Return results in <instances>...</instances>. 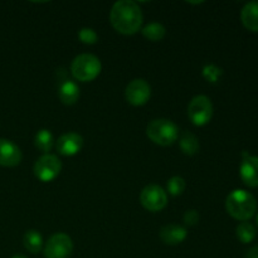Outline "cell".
<instances>
[{
	"label": "cell",
	"mask_w": 258,
	"mask_h": 258,
	"mask_svg": "<svg viewBox=\"0 0 258 258\" xmlns=\"http://www.w3.org/2000/svg\"><path fill=\"white\" fill-rule=\"evenodd\" d=\"M184 222L188 226H196L199 222V213L196 209H190V211H186L184 214Z\"/></svg>",
	"instance_id": "obj_24"
},
{
	"label": "cell",
	"mask_w": 258,
	"mask_h": 258,
	"mask_svg": "<svg viewBox=\"0 0 258 258\" xmlns=\"http://www.w3.org/2000/svg\"><path fill=\"white\" fill-rule=\"evenodd\" d=\"M57 150L63 156H73L81 151L83 146V138L80 134L67 133L59 136L57 140Z\"/></svg>",
	"instance_id": "obj_10"
},
{
	"label": "cell",
	"mask_w": 258,
	"mask_h": 258,
	"mask_svg": "<svg viewBox=\"0 0 258 258\" xmlns=\"http://www.w3.org/2000/svg\"><path fill=\"white\" fill-rule=\"evenodd\" d=\"M110 22L118 33L133 35L141 28L143 13L138 3L133 0H120L111 8Z\"/></svg>",
	"instance_id": "obj_1"
},
{
	"label": "cell",
	"mask_w": 258,
	"mask_h": 258,
	"mask_svg": "<svg viewBox=\"0 0 258 258\" xmlns=\"http://www.w3.org/2000/svg\"><path fill=\"white\" fill-rule=\"evenodd\" d=\"M222 76V70L218 68L217 66L214 64H207L206 67L203 68V77L206 78L208 82H217V81L221 78Z\"/></svg>",
	"instance_id": "obj_22"
},
{
	"label": "cell",
	"mask_w": 258,
	"mask_h": 258,
	"mask_svg": "<svg viewBox=\"0 0 258 258\" xmlns=\"http://www.w3.org/2000/svg\"><path fill=\"white\" fill-rule=\"evenodd\" d=\"M58 97L64 105H75L80 98V87L75 81L64 80L58 87Z\"/></svg>",
	"instance_id": "obj_14"
},
{
	"label": "cell",
	"mask_w": 258,
	"mask_h": 258,
	"mask_svg": "<svg viewBox=\"0 0 258 258\" xmlns=\"http://www.w3.org/2000/svg\"><path fill=\"white\" fill-rule=\"evenodd\" d=\"M22 156L19 146L7 139H0V165L5 168L19 165Z\"/></svg>",
	"instance_id": "obj_11"
},
{
	"label": "cell",
	"mask_w": 258,
	"mask_h": 258,
	"mask_svg": "<svg viewBox=\"0 0 258 258\" xmlns=\"http://www.w3.org/2000/svg\"><path fill=\"white\" fill-rule=\"evenodd\" d=\"M140 203L146 211L160 212L168 204V194L161 186L156 185V184H150L141 191Z\"/></svg>",
	"instance_id": "obj_6"
},
{
	"label": "cell",
	"mask_w": 258,
	"mask_h": 258,
	"mask_svg": "<svg viewBox=\"0 0 258 258\" xmlns=\"http://www.w3.org/2000/svg\"><path fill=\"white\" fill-rule=\"evenodd\" d=\"M60 170H62V163L57 156L52 154H44L34 164V175L44 183L57 178Z\"/></svg>",
	"instance_id": "obj_7"
},
{
	"label": "cell",
	"mask_w": 258,
	"mask_h": 258,
	"mask_svg": "<svg viewBox=\"0 0 258 258\" xmlns=\"http://www.w3.org/2000/svg\"><path fill=\"white\" fill-rule=\"evenodd\" d=\"M146 135L156 145L169 146L178 140L179 130L171 120L155 118L148 125Z\"/></svg>",
	"instance_id": "obj_3"
},
{
	"label": "cell",
	"mask_w": 258,
	"mask_h": 258,
	"mask_svg": "<svg viewBox=\"0 0 258 258\" xmlns=\"http://www.w3.org/2000/svg\"><path fill=\"white\" fill-rule=\"evenodd\" d=\"M188 116L196 126L207 125L213 116V105L211 98L204 95L196 96L188 106Z\"/></svg>",
	"instance_id": "obj_5"
},
{
	"label": "cell",
	"mask_w": 258,
	"mask_h": 258,
	"mask_svg": "<svg viewBox=\"0 0 258 258\" xmlns=\"http://www.w3.org/2000/svg\"><path fill=\"white\" fill-rule=\"evenodd\" d=\"M226 209L234 219L247 222L257 211L256 198L243 189H236L227 197Z\"/></svg>",
	"instance_id": "obj_2"
},
{
	"label": "cell",
	"mask_w": 258,
	"mask_h": 258,
	"mask_svg": "<svg viewBox=\"0 0 258 258\" xmlns=\"http://www.w3.org/2000/svg\"><path fill=\"white\" fill-rule=\"evenodd\" d=\"M13 258H27V257L23 256V254H15V256L13 257Z\"/></svg>",
	"instance_id": "obj_26"
},
{
	"label": "cell",
	"mask_w": 258,
	"mask_h": 258,
	"mask_svg": "<svg viewBox=\"0 0 258 258\" xmlns=\"http://www.w3.org/2000/svg\"><path fill=\"white\" fill-rule=\"evenodd\" d=\"M150 85L143 78H136L131 81L125 91L126 101L133 106H144L150 100Z\"/></svg>",
	"instance_id": "obj_9"
},
{
	"label": "cell",
	"mask_w": 258,
	"mask_h": 258,
	"mask_svg": "<svg viewBox=\"0 0 258 258\" xmlns=\"http://www.w3.org/2000/svg\"><path fill=\"white\" fill-rule=\"evenodd\" d=\"M179 145H180L181 151L186 155H196L199 151V140L194 134L189 133V131H184L179 139Z\"/></svg>",
	"instance_id": "obj_17"
},
{
	"label": "cell",
	"mask_w": 258,
	"mask_h": 258,
	"mask_svg": "<svg viewBox=\"0 0 258 258\" xmlns=\"http://www.w3.org/2000/svg\"><path fill=\"white\" fill-rule=\"evenodd\" d=\"M241 20L251 32H258V2H249L242 8Z\"/></svg>",
	"instance_id": "obj_15"
},
{
	"label": "cell",
	"mask_w": 258,
	"mask_h": 258,
	"mask_svg": "<svg viewBox=\"0 0 258 258\" xmlns=\"http://www.w3.org/2000/svg\"><path fill=\"white\" fill-rule=\"evenodd\" d=\"M246 258H258V246L249 248L248 251H247Z\"/></svg>",
	"instance_id": "obj_25"
},
{
	"label": "cell",
	"mask_w": 258,
	"mask_h": 258,
	"mask_svg": "<svg viewBox=\"0 0 258 258\" xmlns=\"http://www.w3.org/2000/svg\"><path fill=\"white\" fill-rule=\"evenodd\" d=\"M243 160L239 168V175L242 181L249 188L258 186V156L243 154Z\"/></svg>",
	"instance_id": "obj_12"
},
{
	"label": "cell",
	"mask_w": 258,
	"mask_h": 258,
	"mask_svg": "<svg viewBox=\"0 0 258 258\" xmlns=\"http://www.w3.org/2000/svg\"><path fill=\"white\" fill-rule=\"evenodd\" d=\"M78 38H80V40L82 43H85V44H95V43H97L98 40V35L97 33L95 32L93 29H91V28H82V29L78 32Z\"/></svg>",
	"instance_id": "obj_23"
},
{
	"label": "cell",
	"mask_w": 258,
	"mask_h": 258,
	"mask_svg": "<svg viewBox=\"0 0 258 258\" xmlns=\"http://www.w3.org/2000/svg\"><path fill=\"white\" fill-rule=\"evenodd\" d=\"M185 180H184L181 176H173L168 180V184H166V188H168V191L170 196L173 197H179L183 194V191L185 190Z\"/></svg>",
	"instance_id": "obj_21"
},
{
	"label": "cell",
	"mask_w": 258,
	"mask_h": 258,
	"mask_svg": "<svg viewBox=\"0 0 258 258\" xmlns=\"http://www.w3.org/2000/svg\"><path fill=\"white\" fill-rule=\"evenodd\" d=\"M73 252V242L68 234L55 233L44 247L45 258H68Z\"/></svg>",
	"instance_id": "obj_8"
},
{
	"label": "cell",
	"mask_w": 258,
	"mask_h": 258,
	"mask_svg": "<svg viewBox=\"0 0 258 258\" xmlns=\"http://www.w3.org/2000/svg\"><path fill=\"white\" fill-rule=\"evenodd\" d=\"M237 238L242 242V243H251L256 237V228L249 222H241L237 226L236 229Z\"/></svg>",
	"instance_id": "obj_20"
},
{
	"label": "cell",
	"mask_w": 258,
	"mask_h": 258,
	"mask_svg": "<svg viewBox=\"0 0 258 258\" xmlns=\"http://www.w3.org/2000/svg\"><path fill=\"white\" fill-rule=\"evenodd\" d=\"M23 244L30 253H39L43 248L42 234L35 229H29L25 232L24 237H23Z\"/></svg>",
	"instance_id": "obj_16"
},
{
	"label": "cell",
	"mask_w": 258,
	"mask_h": 258,
	"mask_svg": "<svg viewBox=\"0 0 258 258\" xmlns=\"http://www.w3.org/2000/svg\"><path fill=\"white\" fill-rule=\"evenodd\" d=\"M101 68L102 66L96 55L85 53V54L77 55L73 59L71 64V72L76 80L81 82H90L100 75Z\"/></svg>",
	"instance_id": "obj_4"
},
{
	"label": "cell",
	"mask_w": 258,
	"mask_h": 258,
	"mask_svg": "<svg viewBox=\"0 0 258 258\" xmlns=\"http://www.w3.org/2000/svg\"><path fill=\"white\" fill-rule=\"evenodd\" d=\"M166 34V29L163 24L160 23H150L146 27L143 28V35L146 39L151 40V42H159L163 39Z\"/></svg>",
	"instance_id": "obj_19"
},
{
	"label": "cell",
	"mask_w": 258,
	"mask_h": 258,
	"mask_svg": "<svg viewBox=\"0 0 258 258\" xmlns=\"http://www.w3.org/2000/svg\"><path fill=\"white\" fill-rule=\"evenodd\" d=\"M35 148L38 150H40L42 153L48 154L53 148V144H54V138H53L52 133L47 128H42L37 133L34 139Z\"/></svg>",
	"instance_id": "obj_18"
},
{
	"label": "cell",
	"mask_w": 258,
	"mask_h": 258,
	"mask_svg": "<svg viewBox=\"0 0 258 258\" xmlns=\"http://www.w3.org/2000/svg\"><path fill=\"white\" fill-rule=\"evenodd\" d=\"M160 239L165 244L169 246H176L184 242V239L188 236V232L184 227L178 226V224H166L159 232Z\"/></svg>",
	"instance_id": "obj_13"
},
{
	"label": "cell",
	"mask_w": 258,
	"mask_h": 258,
	"mask_svg": "<svg viewBox=\"0 0 258 258\" xmlns=\"http://www.w3.org/2000/svg\"><path fill=\"white\" fill-rule=\"evenodd\" d=\"M257 226H258V216H257Z\"/></svg>",
	"instance_id": "obj_27"
}]
</instances>
